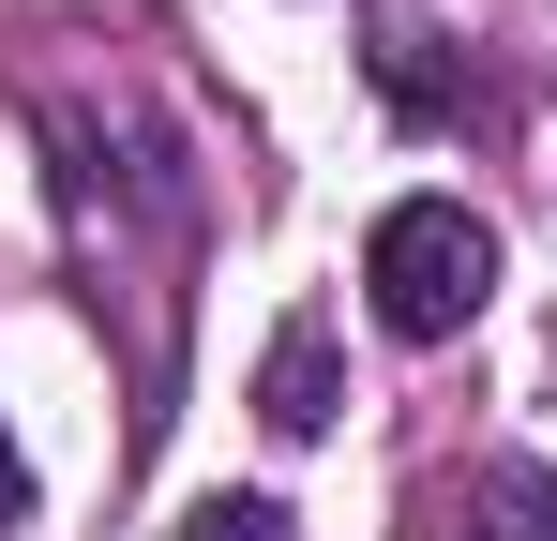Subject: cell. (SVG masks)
Masks as SVG:
<instances>
[{"instance_id": "6da1fadb", "label": "cell", "mask_w": 557, "mask_h": 541, "mask_svg": "<svg viewBox=\"0 0 557 541\" xmlns=\"http://www.w3.org/2000/svg\"><path fill=\"white\" fill-rule=\"evenodd\" d=\"M362 301L392 347H453L467 316L497 301V226L467 211V196H392L362 241Z\"/></svg>"}, {"instance_id": "7a4b0ae2", "label": "cell", "mask_w": 557, "mask_h": 541, "mask_svg": "<svg viewBox=\"0 0 557 541\" xmlns=\"http://www.w3.org/2000/svg\"><path fill=\"white\" fill-rule=\"evenodd\" d=\"M332 406H347V376H332V316H286L272 361H257V422H272V437H332Z\"/></svg>"}, {"instance_id": "3957f363", "label": "cell", "mask_w": 557, "mask_h": 541, "mask_svg": "<svg viewBox=\"0 0 557 541\" xmlns=\"http://www.w3.org/2000/svg\"><path fill=\"white\" fill-rule=\"evenodd\" d=\"M467 541H557V466H528V451L467 466Z\"/></svg>"}, {"instance_id": "277c9868", "label": "cell", "mask_w": 557, "mask_h": 541, "mask_svg": "<svg viewBox=\"0 0 557 541\" xmlns=\"http://www.w3.org/2000/svg\"><path fill=\"white\" fill-rule=\"evenodd\" d=\"M182 541H286V512H272V496H196Z\"/></svg>"}, {"instance_id": "5b68a950", "label": "cell", "mask_w": 557, "mask_h": 541, "mask_svg": "<svg viewBox=\"0 0 557 541\" xmlns=\"http://www.w3.org/2000/svg\"><path fill=\"white\" fill-rule=\"evenodd\" d=\"M15 512H30V451L0 437V527H15Z\"/></svg>"}]
</instances>
